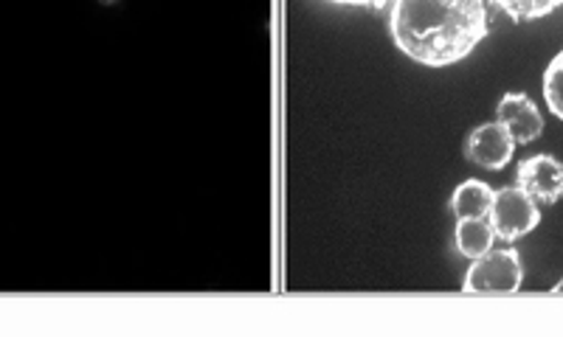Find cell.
Returning a JSON list of instances; mask_svg holds the SVG:
<instances>
[{"label":"cell","instance_id":"obj_7","mask_svg":"<svg viewBox=\"0 0 563 337\" xmlns=\"http://www.w3.org/2000/svg\"><path fill=\"white\" fill-rule=\"evenodd\" d=\"M493 189L485 180H465L456 186L454 198H451V209H454L456 220H479V216L490 214Z\"/></svg>","mask_w":563,"mask_h":337},{"label":"cell","instance_id":"obj_9","mask_svg":"<svg viewBox=\"0 0 563 337\" xmlns=\"http://www.w3.org/2000/svg\"><path fill=\"white\" fill-rule=\"evenodd\" d=\"M501 12L510 14L516 23H527V20H538L552 14L555 9L563 7V0H493Z\"/></svg>","mask_w":563,"mask_h":337},{"label":"cell","instance_id":"obj_5","mask_svg":"<svg viewBox=\"0 0 563 337\" xmlns=\"http://www.w3.org/2000/svg\"><path fill=\"white\" fill-rule=\"evenodd\" d=\"M512 149H516V141L507 133L505 124L499 122L479 124L465 141V158L485 166L490 172H499V169L510 164Z\"/></svg>","mask_w":563,"mask_h":337},{"label":"cell","instance_id":"obj_12","mask_svg":"<svg viewBox=\"0 0 563 337\" xmlns=\"http://www.w3.org/2000/svg\"><path fill=\"white\" fill-rule=\"evenodd\" d=\"M552 293H563V279H561V281H558V284H555V287H552Z\"/></svg>","mask_w":563,"mask_h":337},{"label":"cell","instance_id":"obj_1","mask_svg":"<svg viewBox=\"0 0 563 337\" xmlns=\"http://www.w3.org/2000/svg\"><path fill=\"white\" fill-rule=\"evenodd\" d=\"M391 37L406 57L445 68L487 37L485 0H395Z\"/></svg>","mask_w":563,"mask_h":337},{"label":"cell","instance_id":"obj_6","mask_svg":"<svg viewBox=\"0 0 563 337\" xmlns=\"http://www.w3.org/2000/svg\"><path fill=\"white\" fill-rule=\"evenodd\" d=\"M496 122L505 124L516 144H532L538 135L544 133V119L538 113L536 102L519 90L501 96L499 108H496Z\"/></svg>","mask_w":563,"mask_h":337},{"label":"cell","instance_id":"obj_2","mask_svg":"<svg viewBox=\"0 0 563 337\" xmlns=\"http://www.w3.org/2000/svg\"><path fill=\"white\" fill-rule=\"evenodd\" d=\"M525 279L519 250L512 248H490L474 259L467 270L462 290L465 293H516Z\"/></svg>","mask_w":563,"mask_h":337},{"label":"cell","instance_id":"obj_3","mask_svg":"<svg viewBox=\"0 0 563 337\" xmlns=\"http://www.w3.org/2000/svg\"><path fill=\"white\" fill-rule=\"evenodd\" d=\"M493 225V234L505 239V243H516L521 236L538 228L541 223V209L538 200H532L525 189L510 186V189L493 191L490 214H487Z\"/></svg>","mask_w":563,"mask_h":337},{"label":"cell","instance_id":"obj_11","mask_svg":"<svg viewBox=\"0 0 563 337\" xmlns=\"http://www.w3.org/2000/svg\"><path fill=\"white\" fill-rule=\"evenodd\" d=\"M333 3H344V7H375L384 9L389 0H333Z\"/></svg>","mask_w":563,"mask_h":337},{"label":"cell","instance_id":"obj_10","mask_svg":"<svg viewBox=\"0 0 563 337\" xmlns=\"http://www.w3.org/2000/svg\"><path fill=\"white\" fill-rule=\"evenodd\" d=\"M544 99L563 122V52H558L544 70Z\"/></svg>","mask_w":563,"mask_h":337},{"label":"cell","instance_id":"obj_13","mask_svg":"<svg viewBox=\"0 0 563 337\" xmlns=\"http://www.w3.org/2000/svg\"><path fill=\"white\" fill-rule=\"evenodd\" d=\"M102 3H108V7H113V3H115V0H102Z\"/></svg>","mask_w":563,"mask_h":337},{"label":"cell","instance_id":"obj_4","mask_svg":"<svg viewBox=\"0 0 563 337\" xmlns=\"http://www.w3.org/2000/svg\"><path fill=\"white\" fill-rule=\"evenodd\" d=\"M519 189L538 203H558L563 198V164L552 155H532L516 169Z\"/></svg>","mask_w":563,"mask_h":337},{"label":"cell","instance_id":"obj_8","mask_svg":"<svg viewBox=\"0 0 563 337\" xmlns=\"http://www.w3.org/2000/svg\"><path fill=\"white\" fill-rule=\"evenodd\" d=\"M493 225L487 216H479V220H460L456 225V250L467 259H479L482 254L493 248Z\"/></svg>","mask_w":563,"mask_h":337}]
</instances>
